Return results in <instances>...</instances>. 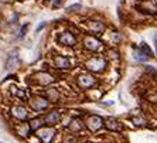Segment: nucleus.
<instances>
[{"mask_svg": "<svg viewBox=\"0 0 157 143\" xmlns=\"http://www.w3.org/2000/svg\"><path fill=\"white\" fill-rule=\"evenodd\" d=\"M106 65H108V61H106L105 57L102 55H94L91 58H88L85 61V68L91 72H96L101 74L106 70Z\"/></svg>", "mask_w": 157, "mask_h": 143, "instance_id": "obj_1", "label": "nucleus"}, {"mask_svg": "<svg viewBox=\"0 0 157 143\" xmlns=\"http://www.w3.org/2000/svg\"><path fill=\"white\" fill-rule=\"evenodd\" d=\"M29 103H30V108L36 112H41V110L47 109L48 105H50V101H48L45 96H40V95H36V96H31L29 99Z\"/></svg>", "mask_w": 157, "mask_h": 143, "instance_id": "obj_2", "label": "nucleus"}, {"mask_svg": "<svg viewBox=\"0 0 157 143\" xmlns=\"http://www.w3.org/2000/svg\"><path fill=\"white\" fill-rule=\"evenodd\" d=\"M84 47L86 48L88 51L96 52V51H101V50L103 48V43L99 40L98 37L85 36V37H84Z\"/></svg>", "mask_w": 157, "mask_h": 143, "instance_id": "obj_3", "label": "nucleus"}, {"mask_svg": "<svg viewBox=\"0 0 157 143\" xmlns=\"http://www.w3.org/2000/svg\"><path fill=\"white\" fill-rule=\"evenodd\" d=\"M103 119L101 116H98V115H89V116L86 118V122H85V126H86L89 130H92V132H98V130H101V129L103 128Z\"/></svg>", "mask_w": 157, "mask_h": 143, "instance_id": "obj_4", "label": "nucleus"}, {"mask_svg": "<svg viewBox=\"0 0 157 143\" xmlns=\"http://www.w3.org/2000/svg\"><path fill=\"white\" fill-rule=\"evenodd\" d=\"M57 41H58V44L65 45V47H74L77 44V37L70 31H62V33L58 34Z\"/></svg>", "mask_w": 157, "mask_h": 143, "instance_id": "obj_5", "label": "nucleus"}, {"mask_svg": "<svg viewBox=\"0 0 157 143\" xmlns=\"http://www.w3.org/2000/svg\"><path fill=\"white\" fill-rule=\"evenodd\" d=\"M96 84V79L92 77L91 74H82L77 78V85L81 89H89Z\"/></svg>", "mask_w": 157, "mask_h": 143, "instance_id": "obj_6", "label": "nucleus"}, {"mask_svg": "<svg viewBox=\"0 0 157 143\" xmlns=\"http://www.w3.org/2000/svg\"><path fill=\"white\" fill-rule=\"evenodd\" d=\"M54 135H55L54 129L48 128V126L41 128L37 130V136H38V139H40L43 143H51L52 139H54Z\"/></svg>", "mask_w": 157, "mask_h": 143, "instance_id": "obj_7", "label": "nucleus"}, {"mask_svg": "<svg viewBox=\"0 0 157 143\" xmlns=\"http://www.w3.org/2000/svg\"><path fill=\"white\" fill-rule=\"evenodd\" d=\"M140 10L147 14L157 16V2L156 0H143L140 3Z\"/></svg>", "mask_w": 157, "mask_h": 143, "instance_id": "obj_8", "label": "nucleus"}, {"mask_svg": "<svg viewBox=\"0 0 157 143\" xmlns=\"http://www.w3.org/2000/svg\"><path fill=\"white\" fill-rule=\"evenodd\" d=\"M33 79H36V82L38 85H50L54 82V75H51L50 72H45V71H43V72H38L37 75H34Z\"/></svg>", "mask_w": 157, "mask_h": 143, "instance_id": "obj_9", "label": "nucleus"}, {"mask_svg": "<svg viewBox=\"0 0 157 143\" xmlns=\"http://www.w3.org/2000/svg\"><path fill=\"white\" fill-rule=\"evenodd\" d=\"M10 115L17 121H26L29 118V114H27V109L21 105H16L10 109Z\"/></svg>", "mask_w": 157, "mask_h": 143, "instance_id": "obj_10", "label": "nucleus"}, {"mask_svg": "<svg viewBox=\"0 0 157 143\" xmlns=\"http://www.w3.org/2000/svg\"><path fill=\"white\" fill-rule=\"evenodd\" d=\"M52 64H54V67L57 68V70H70L71 68V63L70 60L67 58V57H64V55H57L54 58V61H52Z\"/></svg>", "mask_w": 157, "mask_h": 143, "instance_id": "obj_11", "label": "nucleus"}, {"mask_svg": "<svg viewBox=\"0 0 157 143\" xmlns=\"http://www.w3.org/2000/svg\"><path fill=\"white\" fill-rule=\"evenodd\" d=\"M105 24L102 21H98V20H91L88 21V30L94 34H102L105 31Z\"/></svg>", "mask_w": 157, "mask_h": 143, "instance_id": "obj_12", "label": "nucleus"}, {"mask_svg": "<svg viewBox=\"0 0 157 143\" xmlns=\"http://www.w3.org/2000/svg\"><path fill=\"white\" fill-rule=\"evenodd\" d=\"M43 121L45 125H57L59 121H61V114L54 110V112H48L45 116L43 118Z\"/></svg>", "mask_w": 157, "mask_h": 143, "instance_id": "obj_13", "label": "nucleus"}, {"mask_svg": "<svg viewBox=\"0 0 157 143\" xmlns=\"http://www.w3.org/2000/svg\"><path fill=\"white\" fill-rule=\"evenodd\" d=\"M17 65H18V52L11 51L7 57V64H6V67L11 70V68H16Z\"/></svg>", "mask_w": 157, "mask_h": 143, "instance_id": "obj_14", "label": "nucleus"}, {"mask_svg": "<svg viewBox=\"0 0 157 143\" xmlns=\"http://www.w3.org/2000/svg\"><path fill=\"white\" fill-rule=\"evenodd\" d=\"M105 125H106V128L109 129V130H113V132H119V130L122 129V125H121V123H119L116 119H112V118L106 121Z\"/></svg>", "mask_w": 157, "mask_h": 143, "instance_id": "obj_15", "label": "nucleus"}, {"mask_svg": "<svg viewBox=\"0 0 157 143\" xmlns=\"http://www.w3.org/2000/svg\"><path fill=\"white\" fill-rule=\"evenodd\" d=\"M44 125V121H43V118H34V119H31L30 121V123H29V126H30V129L31 130H36V129H38L40 126H43Z\"/></svg>", "mask_w": 157, "mask_h": 143, "instance_id": "obj_16", "label": "nucleus"}, {"mask_svg": "<svg viewBox=\"0 0 157 143\" xmlns=\"http://www.w3.org/2000/svg\"><path fill=\"white\" fill-rule=\"evenodd\" d=\"M17 133H18V136H21V137H27V136H30V133H31V129H30L29 125H20L17 129Z\"/></svg>", "mask_w": 157, "mask_h": 143, "instance_id": "obj_17", "label": "nucleus"}, {"mask_svg": "<svg viewBox=\"0 0 157 143\" xmlns=\"http://www.w3.org/2000/svg\"><path fill=\"white\" fill-rule=\"evenodd\" d=\"M140 51L146 55L147 58H153V51L150 50V47L146 44V43H144V41H143L142 44H140Z\"/></svg>", "mask_w": 157, "mask_h": 143, "instance_id": "obj_18", "label": "nucleus"}, {"mask_svg": "<svg viewBox=\"0 0 157 143\" xmlns=\"http://www.w3.org/2000/svg\"><path fill=\"white\" fill-rule=\"evenodd\" d=\"M47 96H48V101H50V102H55V101H57V99H58V91H57V89H51V91H48L47 92Z\"/></svg>", "mask_w": 157, "mask_h": 143, "instance_id": "obj_19", "label": "nucleus"}, {"mask_svg": "<svg viewBox=\"0 0 157 143\" xmlns=\"http://www.w3.org/2000/svg\"><path fill=\"white\" fill-rule=\"evenodd\" d=\"M135 58L137 60V61H140V63H144V61L147 60V57L143 54L142 51H139V50H135Z\"/></svg>", "mask_w": 157, "mask_h": 143, "instance_id": "obj_20", "label": "nucleus"}, {"mask_svg": "<svg viewBox=\"0 0 157 143\" xmlns=\"http://www.w3.org/2000/svg\"><path fill=\"white\" fill-rule=\"evenodd\" d=\"M27 29H29V24H23L21 27H20V30H18V37H24L26 36V31H27Z\"/></svg>", "mask_w": 157, "mask_h": 143, "instance_id": "obj_21", "label": "nucleus"}, {"mask_svg": "<svg viewBox=\"0 0 157 143\" xmlns=\"http://www.w3.org/2000/svg\"><path fill=\"white\" fill-rule=\"evenodd\" d=\"M11 91H13V94H14L16 96H18V98H24V92H23L21 89H17L16 87H11Z\"/></svg>", "mask_w": 157, "mask_h": 143, "instance_id": "obj_22", "label": "nucleus"}, {"mask_svg": "<svg viewBox=\"0 0 157 143\" xmlns=\"http://www.w3.org/2000/svg\"><path fill=\"white\" fill-rule=\"evenodd\" d=\"M132 122H133L136 126H142L143 123H144V121H143V119H139V118H133V119H132Z\"/></svg>", "mask_w": 157, "mask_h": 143, "instance_id": "obj_23", "label": "nucleus"}, {"mask_svg": "<svg viewBox=\"0 0 157 143\" xmlns=\"http://www.w3.org/2000/svg\"><path fill=\"white\" fill-rule=\"evenodd\" d=\"M81 7V4L78 3V4H72V6H70V7L67 9V11H74V10H78V9Z\"/></svg>", "mask_w": 157, "mask_h": 143, "instance_id": "obj_24", "label": "nucleus"}, {"mask_svg": "<svg viewBox=\"0 0 157 143\" xmlns=\"http://www.w3.org/2000/svg\"><path fill=\"white\" fill-rule=\"evenodd\" d=\"M44 27H45V23H43V24H40V26L37 27V30H36V31H37V33H38V31H40L41 29H44Z\"/></svg>", "mask_w": 157, "mask_h": 143, "instance_id": "obj_25", "label": "nucleus"}, {"mask_svg": "<svg viewBox=\"0 0 157 143\" xmlns=\"http://www.w3.org/2000/svg\"><path fill=\"white\" fill-rule=\"evenodd\" d=\"M153 41H154V47H156V54H157V36L153 37Z\"/></svg>", "mask_w": 157, "mask_h": 143, "instance_id": "obj_26", "label": "nucleus"}, {"mask_svg": "<svg viewBox=\"0 0 157 143\" xmlns=\"http://www.w3.org/2000/svg\"><path fill=\"white\" fill-rule=\"evenodd\" d=\"M0 143H2V142H0Z\"/></svg>", "mask_w": 157, "mask_h": 143, "instance_id": "obj_27", "label": "nucleus"}]
</instances>
